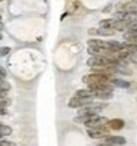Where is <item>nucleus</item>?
<instances>
[{"mask_svg":"<svg viewBox=\"0 0 137 146\" xmlns=\"http://www.w3.org/2000/svg\"><path fill=\"white\" fill-rule=\"evenodd\" d=\"M106 125H108V128H111V130L118 131V130H122L125 123H124V119H121V118H114V119H109Z\"/></svg>","mask_w":137,"mask_h":146,"instance_id":"obj_5","label":"nucleus"},{"mask_svg":"<svg viewBox=\"0 0 137 146\" xmlns=\"http://www.w3.org/2000/svg\"><path fill=\"white\" fill-rule=\"evenodd\" d=\"M2 125H3V124H2V123H0V127H2Z\"/></svg>","mask_w":137,"mask_h":146,"instance_id":"obj_23","label":"nucleus"},{"mask_svg":"<svg viewBox=\"0 0 137 146\" xmlns=\"http://www.w3.org/2000/svg\"><path fill=\"white\" fill-rule=\"evenodd\" d=\"M0 22H2V15H0Z\"/></svg>","mask_w":137,"mask_h":146,"instance_id":"obj_21","label":"nucleus"},{"mask_svg":"<svg viewBox=\"0 0 137 146\" xmlns=\"http://www.w3.org/2000/svg\"><path fill=\"white\" fill-rule=\"evenodd\" d=\"M114 21H115V19H114ZM130 27H131V24L128 22L127 19L115 21V22H114V30H115V31H122V33H124V31H127Z\"/></svg>","mask_w":137,"mask_h":146,"instance_id":"obj_8","label":"nucleus"},{"mask_svg":"<svg viewBox=\"0 0 137 146\" xmlns=\"http://www.w3.org/2000/svg\"><path fill=\"white\" fill-rule=\"evenodd\" d=\"M114 75L111 74H97V72H91L89 75H85L83 81L85 84H106L109 83V80L112 78Z\"/></svg>","mask_w":137,"mask_h":146,"instance_id":"obj_2","label":"nucleus"},{"mask_svg":"<svg viewBox=\"0 0 137 146\" xmlns=\"http://www.w3.org/2000/svg\"><path fill=\"white\" fill-rule=\"evenodd\" d=\"M109 83L114 86V87H122V89H130L131 87V83H128V81H125V80H121V78H111L109 80Z\"/></svg>","mask_w":137,"mask_h":146,"instance_id":"obj_10","label":"nucleus"},{"mask_svg":"<svg viewBox=\"0 0 137 146\" xmlns=\"http://www.w3.org/2000/svg\"><path fill=\"white\" fill-rule=\"evenodd\" d=\"M102 143H106V145H112V146H122L127 143L125 137L122 136H106L105 139H102Z\"/></svg>","mask_w":137,"mask_h":146,"instance_id":"obj_3","label":"nucleus"},{"mask_svg":"<svg viewBox=\"0 0 137 146\" xmlns=\"http://www.w3.org/2000/svg\"><path fill=\"white\" fill-rule=\"evenodd\" d=\"M96 146H112V145H106V143H99V145H96Z\"/></svg>","mask_w":137,"mask_h":146,"instance_id":"obj_18","label":"nucleus"},{"mask_svg":"<svg viewBox=\"0 0 137 146\" xmlns=\"http://www.w3.org/2000/svg\"><path fill=\"white\" fill-rule=\"evenodd\" d=\"M0 90L5 92V93H7V92L11 90V84L7 83L6 80H0Z\"/></svg>","mask_w":137,"mask_h":146,"instance_id":"obj_14","label":"nucleus"},{"mask_svg":"<svg viewBox=\"0 0 137 146\" xmlns=\"http://www.w3.org/2000/svg\"><path fill=\"white\" fill-rule=\"evenodd\" d=\"M0 146H16V145L9 140H0Z\"/></svg>","mask_w":137,"mask_h":146,"instance_id":"obj_17","label":"nucleus"},{"mask_svg":"<svg viewBox=\"0 0 137 146\" xmlns=\"http://www.w3.org/2000/svg\"><path fill=\"white\" fill-rule=\"evenodd\" d=\"M3 31V22H0V33Z\"/></svg>","mask_w":137,"mask_h":146,"instance_id":"obj_19","label":"nucleus"},{"mask_svg":"<svg viewBox=\"0 0 137 146\" xmlns=\"http://www.w3.org/2000/svg\"><path fill=\"white\" fill-rule=\"evenodd\" d=\"M75 98H81V99H93L91 96V92L89 89H83V90H77L75 92Z\"/></svg>","mask_w":137,"mask_h":146,"instance_id":"obj_11","label":"nucleus"},{"mask_svg":"<svg viewBox=\"0 0 137 146\" xmlns=\"http://www.w3.org/2000/svg\"><path fill=\"white\" fill-rule=\"evenodd\" d=\"M91 96L93 99H102V100H108L114 96V92L112 90H97V92H91Z\"/></svg>","mask_w":137,"mask_h":146,"instance_id":"obj_6","label":"nucleus"},{"mask_svg":"<svg viewBox=\"0 0 137 146\" xmlns=\"http://www.w3.org/2000/svg\"><path fill=\"white\" fill-rule=\"evenodd\" d=\"M0 139H3V134L2 133H0Z\"/></svg>","mask_w":137,"mask_h":146,"instance_id":"obj_20","label":"nucleus"},{"mask_svg":"<svg viewBox=\"0 0 137 146\" xmlns=\"http://www.w3.org/2000/svg\"><path fill=\"white\" fill-rule=\"evenodd\" d=\"M0 40H2V33H0Z\"/></svg>","mask_w":137,"mask_h":146,"instance_id":"obj_22","label":"nucleus"},{"mask_svg":"<svg viewBox=\"0 0 137 146\" xmlns=\"http://www.w3.org/2000/svg\"><path fill=\"white\" fill-rule=\"evenodd\" d=\"M89 34H99V36H114L115 34V30L114 28H91L89 30Z\"/></svg>","mask_w":137,"mask_h":146,"instance_id":"obj_9","label":"nucleus"},{"mask_svg":"<svg viewBox=\"0 0 137 146\" xmlns=\"http://www.w3.org/2000/svg\"><path fill=\"white\" fill-rule=\"evenodd\" d=\"M108 121H109L108 118L95 114V115L90 117V119H89V121L85 123L84 125L87 127V128H97V130H102V131H105V133L108 134V131H109V128H108V125H106Z\"/></svg>","mask_w":137,"mask_h":146,"instance_id":"obj_1","label":"nucleus"},{"mask_svg":"<svg viewBox=\"0 0 137 146\" xmlns=\"http://www.w3.org/2000/svg\"><path fill=\"white\" fill-rule=\"evenodd\" d=\"M87 136L90 139H105L108 134L102 130H97V128H87Z\"/></svg>","mask_w":137,"mask_h":146,"instance_id":"obj_7","label":"nucleus"},{"mask_svg":"<svg viewBox=\"0 0 137 146\" xmlns=\"http://www.w3.org/2000/svg\"><path fill=\"white\" fill-rule=\"evenodd\" d=\"M93 102V99H81V98H71L69 99V102H68V106L69 108H75V109H80V108H83V106H85V105H89V104H91Z\"/></svg>","mask_w":137,"mask_h":146,"instance_id":"obj_4","label":"nucleus"},{"mask_svg":"<svg viewBox=\"0 0 137 146\" xmlns=\"http://www.w3.org/2000/svg\"><path fill=\"white\" fill-rule=\"evenodd\" d=\"M114 19L108 18V19H102L100 21V28H114Z\"/></svg>","mask_w":137,"mask_h":146,"instance_id":"obj_13","label":"nucleus"},{"mask_svg":"<svg viewBox=\"0 0 137 146\" xmlns=\"http://www.w3.org/2000/svg\"><path fill=\"white\" fill-rule=\"evenodd\" d=\"M9 52H11V47H0V58L6 56Z\"/></svg>","mask_w":137,"mask_h":146,"instance_id":"obj_16","label":"nucleus"},{"mask_svg":"<svg viewBox=\"0 0 137 146\" xmlns=\"http://www.w3.org/2000/svg\"><path fill=\"white\" fill-rule=\"evenodd\" d=\"M0 2H3V0H0Z\"/></svg>","mask_w":137,"mask_h":146,"instance_id":"obj_24","label":"nucleus"},{"mask_svg":"<svg viewBox=\"0 0 137 146\" xmlns=\"http://www.w3.org/2000/svg\"><path fill=\"white\" fill-rule=\"evenodd\" d=\"M91 115H95V114H87V115H77L74 118V123H80V124H85L90 119Z\"/></svg>","mask_w":137,"mask_h":146,"instance_id":"obj_12","label":"nucleus"},{"mask_svg":"<svg viewBox=\"0 0 137 146\" xmlns=\"http://www.w3.org/2000/svg\"><path fill=\"white\" fill-rule=\"evenodd\" d=\"M0 133H2L3 136H9V134L12 133V128H11L9 125H6V124H3L2 127H0Z\"/></svg>","mask_w":137,"mask_h":146,"instance_id":"obj_15","label":"nucleus"}]
</instances>
